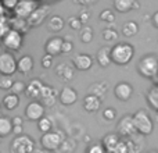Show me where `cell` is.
<instances>
[{"mask_svg":"<svg viewBox=\"0 0 158 153\" xmlns=\"http://www.w3.org/2000/svg\"><path fill=\"white\" fill-rule=\"evenodd\" d=\"M147 153H158V151H150V152H147Z\"/></svg>","mask_w":158,"mask_h":153,"instance_id":"cell-51","label":"cell"},{"mask_svg":"<svg viewBox=\"0 0 158 153\" xmlns=\"http://www.w3.org/2000/svg\"><path fill=\"white\" fill-rule=\"evenodd\" d=\"M22 43H24V35L15 29H10L7 35L3 38V46L11 52L19 50L22 47Z\"/></svg>","mask_w":158,"mask_h":153,"instance_id":"cell-9","label":"cell"},{"mask_svg":"<svg viewBox=\"0 0 158 153\" xmlns=\"http://www.w3.org/2000/svg\"><path fill=\"white\" fill-rule=\"evenodd\" d=\"M10 27L11 29H15L18 31V32L24 33L25 31L29 28V25H28V21L27 20H22V18H14V20H10Z\"/></svg>","mask_w":158,"mask_h":153,"instance_id":"cell-30","label":"cell"},{"mask_svg":"<svg viewBox=\"0 0 158 153\" xmlns=\"http://www.w3.org/2000/svg\"><path fill=\"white\" fill-rule=\"evenodd\" d=\"M151 22H153V25L156 28H158V11L153 14V17H151Z\"/></svg>","mask_w":158,"mask_h":153,"instance_id":"cell-47","label":"cell"},{"mask_svg":"<svg viewBox=\"0 0 158 153\" xmlns=\"http://www.w3.org/2000/svg\"><path fill=\"white\" fill-rule=\"evenodd\" d=\"M39 6H40V3L39 2H33V0H19L13 13H14V15H15L17 18L28 20Z\"/></svg>","mask_w":158,"mask_h":153,"instance_id":"cell-8","label":"cell"},{"mask_svg":"<svg viewBox=\"0 0 158 153\" xmlns=\"http://www.w3.org/2000/svg\"><path fill=\"white\" fill-rule=\"evenodd\" d=\"M63 45H64V39L60 36H53L44 45V52L46 55L50 56H58L60 53H63Z\"/></svg>","mask_w":158,"mask_h":153,"instance_id":"cell-14","label":"cell"},{"mask_svg":"<svg viewBox=\"0 0 158 153\" xmlns=\"http://www.w3.org/2000/svg\"><path fill=\"white\" fill-rule=\"evenodd\" d=\"M17 60L13 53L2 52L0 53V75L11 76L14 72H17Z\"/></svg>","mask_w":158,"mask_h":153,"instance_id":"cell-6","label":"cell"},{"mask_svg":"<svg viewBox=\"0 0 158 153\" xmlns=\"http://www.w3.org/2000/svg\"><path fill=\"white\" fill-rule=\"evenodd\" d=\"M79 20L82 21V24H86L87 21L90 20V11H87V10H82L81 11V14H79Z\"/></svg>","mask_w":158,"mask_h":153,"instance_id":"cell-43","label":"cell"},{"mask_svg":"<svg viewBox=\"0 0 158 153\" xmlns=\"http://www.w3.org/2000/svg\"><path fill=\"white\" fill-rule=\"evenodd\" d=\"M107 89H108V85L106 84V82H94V84H92L89 86V92L90 95H94L97 96V98H101V96H104L107 93Z\"/></svg>","mask_w":158,"mask_h":153,"instance_id":"cell-26","label":"cell"},{"mask_svg":"<svg viewBox=\"0 0 158 153\" xmlns=\"http://www.w3.org/2000/svg\"><path fill=\"white\" fill-rule=\"evenodd\" d=\"M4 11H6V8L3 7V3H0V17H2L3 14H4Z\"/></svg>","mask_w":158,"mask_h":153,"instance_id":"cell-50","label":"cell"},{"mask_svg":"<svg viewBox=\"0 0 158 153\" xmlns=\"http://www.w3.org/2000/svg\"><path fill=\"white\" fill-rule=\"evenodd\" d=\"M114 8L119 13H128L133 10V0H114Z\"/></svg>","mask_w":158,"mask_h":153,"instance_id":"cell-29","label":"cell"},{"mask_svg":"<svg viewBox=\"0 0 158 153\" xmlns=\"http://www.w3.org/2000/svg\"><path fill=\"white\" fill-rule=\"evenodd\" d=\"M139 32V25L135 21H128L122 25V35L126 38H132Z\"/></svg>","mask_w":158,"mask_h":153,"instance_id":"cell-28","label":"cell"},{"mask_svg":"<svg viewBox=\"0 0 158 153\" xmlns=\"http://www.w3.org/2000/svg\"><path fill=\"white\" fill-rule=\"evenodd\" d=\"M33 153H49V152L44 151L43 148H39V149H35V152H33Z\"/></svg>","mask_w":158,"mask_h":153,"instance_id":"cell-48","label":"cell"},{"mask_svg":"<svg viewBox=\"0 0 158 153\" xmlns=\"http://www.w3.org/2000/svg\"><path fill=\"white\" fill-rule=\"evenodd\" d=\"M100 20L104 22H108V24H112L115 21V14L111 8H106L100 13Z\"/></svg>","mask_w":158,"mask_h":153,"instance_id":"cell-33","label":"cell"},{"mask_svg":"<svg viewBox=\"0 0 158 153\" xmlns=\"http://www.w3.org/2000/svg\"><path fill=\"white\" fill-rule=\"evenodd\" d=\"M25 117L29 121H39L44 117V106L38 100H32L27 104L24 111Z\"/></svg>","mask_w":158,"mask_h":153,"instance_id":"cell-10","label":"cell"},{"mask_svg":"<svg viewBox=\"0 0 158 153\" xmlns=\"http://www.w3.org/2000/svg\"><path fill=\"white\" fill-rule=\"evenodd\" d=\"M111 153H115V152H111Z\"/></svg>","mask_w":158,"mask_h":153,"instance_id":"cell-52","label":"cell"},{"mask_svg":"<svg viewBox=\"0 0 158 153\" xmlns=\"http://www.w3.org/2000/svg\"><path fill=\"white\" fill-rule=\"evenodd\" d=\"M58 100L64 104V106H71V104L77 103L78 100V92L71 86H64L58 93Z\"/></svg>","mask_w":158,"mask_h":153,"instance_id":"cell-16","label":"cell"},{"mask_svg":"<svg viewBox=\"0 0 158 153\" xmlns=\"http://www.w3.org/2000/svg\"><path fill=\"white\" fill-rule=\"evenodd\" d=\"M117 132H118V135L125 137V138H131L133 135H136L137 131H136V127H135L133 116L125 114L123 117H121L117 124Z\"/></svg>","mask_w":158,"mask_h":153,"instance_id":"cell-7","label":"cell"},{"mask_svg":"<svg viewBox=\"0 0 158 153\" xmlns=\"http://www.w3.org/2000/svg\"><path fill=\"white\" fill-rule=\"evenodd\" d=\"M13 120L6 116H0V138H6L13 134Z\"/></svg>","mask_w":158,"mask_h":153,"instance_id":"cell-24","label":"cell"},{"mask_svg":"<svg viewBox=\"0 0 158 153\" xmlns=\"http://www.w3.org/2000/svg\"><path fill=\"white\" fill-rule=\"evenodd\" d=\"M53 60H54V57H53V56L44 55L43 57H42V60H40L42 67H43V68H50V67L53 66Z\"/></svg>","mask_w":158,"mask_h":153,"instance_id":"cell-41","label":"cell"},{"mask_svg":"<svg viewBox=\"0 0 158 153\" xmlns=\"http://www.w3.org/2000/svg\"><path fill=\"white\" fill-rule=\"evenodd\" d=\"M72 66L78 71H87L93 66V57L87 53H78L72 57Z\"/></svg>","mask_w":158,"mask_h":153,"instance_id":"cell-12","label":"cell"},{"mask_svg":"<svg viewBox=\"0 0 158 153\" xmlns=\"http://www.w3.org/2000/svg\"><path fill=\"white\" fill-rule=\"evenodd\" d=\"M65 27V21H64L63 17L60 15H52L49 17L46 22V28L50 31V32H61Z\"/></svg>","mask_w":158,"mask_h":153,"instance_id":"cell-22","label":"cell"},{"mask_svg":"<svg viewBox=\"0 0 158 153\" xmlns=\"http://www.w3.org/2000/svg\"><path fill=\"white\" fill-rule=\"evenodd\" d=\"M74 50V43L69 41H64L63 45V53H71Z\"/></svg>","mask_w":158,"mask_h":153,"instance_id":"cell-44","label":"cell"},{"mask_svg":"<svg viewBox=\"0 0 158 153\" xmlns=\"http://www.w3.org/2000/svg\"><path fill=\"white\" fill-rule=\"evenodd\" d=\"M128 148V153H140L143 149V142H137L136 141V135L128 138V139L123 141Z\"/></svg>","mask_w":158,"mask_h":153,"instance_id":"cell-27","label":"cell"},{"mask_svg":"<svg viewBox=\"0 0 158 153\" xmlns=\"http://www.w3.org/2000/svg\"><path fill=\"white\" fill-rule=\"evenodd\" d=\"M135 56V47L128 42H119L111 47V60L117 66H126Z\"/></svg>","mask_w":158,"mask_h":153,"instance_id":"cell-1","label":"cell"},{"mask_svg":"<svg viewBox=\"0 0 158 153\" xmlns=\"http://www.w3.org/2000/svg\"><path fill=\"white\" fill-rule=\"evenodd\" d=\"M13 134H15L17 137H18V135H24V127L22 125H15L13 128Z\"/></svg>","mask_w":158,"mask_h":153,"instance_id":"cell-45","label":"cell"},{"mask_svg":"<svg viewBox=\"0 0 158 153\" xmlns=\"http://www.w3.org/2000/svg\"><path fill=\"white\" fill-rule=\"evenodd\" d=\"M103 38L106 42H115L118 39V33L114 28H106L103 31Z\"/></svg>","mask_w":158,"mask_h":153,"instance_id":"cell-34","label":"cell"},{"mask_svg":"<svg viewBox=\"0 0 158 153\" xmlns=\"http://www.w3.org/2000/svg\"><path fill=\"white\" fill-rule=\"evenodd\" d=\"M13 85H14V81L11 76L0 75V89L2 90H11Z\"/></svg>","mask_w":158,"mask_h":153,"instance_id":"cell-35","label":"cell"},{"mask_svg":"<svg viewBox=\"0 0 158 153\" xmlns=\"http://www.w3.org/2000/svg\"><path fill=\"white\" fill-rule=\"evenodd\" d=\"M133 8H135V10L140 8V3H139V2H136V0H133Z\"/></svg>","mask_w":158,"mask_h":153,"instance_id":"cell-49","label":"cell"},{"mask_svg":"<svg viewBox=\"0 0 158 153\" xmlns=\"http://www.w3.org/2000/svg\"><path fill=\"white\" fill-rule=\"evenodd\" d=\"M44 84L40 81V79L35 78L27 85V89H25V95L27 98L32 99V100H36V99L42 98V90H43Z\"/></svg>","mask_w":158,"mask_h":153,"instance_id":"cell-15","label":"cell"},{"mask_svg":"<svg viewBox=\"0 0 158 153\" xmlns=\"http://www.w3.org/2000/svg\"><path fill=\"white\" fill-rule=\"evenodd\" d=\"M119 142H121V139H119V135L118 134H107L106 137L101 139V145L104 146L107 153L114 152L115 149L118 148Z\"/></svg>","mask_w":158,"mask_h":153,"instance_id":"cell-21","label":"cell"},{"mask_svg":"<svg viewBox=\"0 0 158 153\" xmlns=\"http://www.w3.org/2000/svg\"><path fill=\"white\" fill-rule=\"evenodd\" d=\"M35 67V61H33L32 56L29 55H24L17 60V70H18L21 74H29L31 71Z\"/></svg>","mask_w":158,"mask_h":153,"instance_id":"cell-17","label":"cell"},{"mask_svg":"<svg viewBox=\"0 0 158 153\" xmlns=\"http://www.w3.org/2000/svg\"><path fill=\"white\" fill-rule=\"evenodd\" d=\"M67 22H68L69 28L74 31H82V28H83V24H82V21L79 20V17H74V15L69 17Z\"/></svg>","mask_w":158,"mask_h":153,"instance_id":"cell-36","label":"cell"},{"mask_svg":"<svg viewBox=\"0 0 158 153\" xmlns=\"http://www.w3.org/2000/svg\"><path fill=\"white\" fill-rule=\"evenodd\" d=\"M49 10L50 7L47 4H40L35 11L32 13V15L27 20L29 28H36L39 25H42L44 21H46L47 15H49Z\"/></svg>","mask_w":158,"mask_h":153,"instance_id":"cell-11","label":"cell"},{"mask_svg":"<svg viewBox=\"0 0 158 153\" xmlns=\"http://www.w3.org/2000/svg\"><path fill=\"white\" fill-rule=\"evenodd\" d=\"M25 89H27V85L22 81H14V85L11 88V93H14V95H19L22 92L25 93Z\"/></svg>","mask_w":158,"mask_h":153,"instance_id":"cell-37","label":"cell"},{"mask_svg":"<svg viewBox=\"0 0 158 153\" xmlns=\"http://www.w3.org/2000/svg\"><path fill=\"white\" fill-rule=\"evenodd\" d=\"M65 134L60 129L57 131H50L47 134H43L40 137V145L47 152H57L61 148V145L65 141Z\"/></svg>","mask_w":158,"mask_h":153,"instance_id":"cell-3","label":"cell"},{"mask_svg":"<svg viewBox=\"0 0 158 153\" xmlns=\"http://www.w3.org/2000/svg\"><path fill=\"white\" fill-rule=\"evenodd\" d=\"M3 3V7L6 8V10H11L14 11V8L17 7V4H18V0H4Z\"/></svg>","mask_w":158,"mask_h":153,"instance_id":"cell-42","label":"cell"},{"mask_svg":"<svg viewBox=\"0 0 158 153\" xmlns=\"http://www.w3.org/2000/svg\"><path fill=\"white\" fill-rule=\"evenodd\" d=\"M81 41L83 42V43H90V42L93 41V29L89 27V25H86V27L82 28V31H81Z\"/></svg>","mask_w":158,"mask_h":153,"instance_id":"cell-32","label":"cell"},{"mask_svg":"<svg viewBox=\"0 0 158 153\" xmlns=\"http://www.w3.org/2000/svg\"><path fill=\"white\" fill-rule=\"evenodd\" d=\"M38 128H39V131H40L42 134H47V132H50L52 131V128H53L52 120H50L49 117H43L42 120L38 121Z\"/></svg>","mask_w":158,"mask_h":153,"instance_id":"cell-31","label":"cell"},{"mask_svg":"<svg viewBox=\"0 0 158 153\" xmlns=\"http://www.w3.org/2000/svg\"><path fill=\"white\" fill-rule=\"evenodd\" d=\"M103 118L107 121H114L117 118V111L112 107H107V109L103 110Z\"/></svg>","mask_w":158,"mask_h":153,"instance_id":"cell-38","label":"cell"},{"mask_svg":"<svg viewBox=\"0 0 158 153\" xmlns=\"http://www.w3.org/2000/svg\"><path fill=\"white\" fill-rule=\"evenodd\" d=\"M56 74L64 81H71L74 78V67H71L68 63H60L56 67Z\"/></svg>","mask_w":158,"mask_h":153,"instance_id":"cell-23","label":"cell"},{"mask_svg":"<svg viewBox=\"0 0 158 153\" xmlns=\"http://www.w3.org/2000/svg\"><path fill=\"white\" fill-rule=\"evenodd\" d=\"M96 61L100 67H108L112 63L111 60V47H100L97 50V55H96Z\"/></svg>","mask_w":158,"mask_h":153,"instance_id":"cell-20","label":"cell"},{"mask_svg":"<svg viewBox=\"0 0 158 153\" xmlns=\"http://www.w3.org/2000/svg\"><path fill=\"white\" fill-rule=\"evenodd\" d=\"M133 121H135V127H136L137 134L142 135V137L150 135L154 131L153 118H151V116L146 110H143V109L137 110L133 114Z\"/></svg>","mask_w":158,"mask_h":153,"instance_id":"cell-2","label":"cell"},{"mask_svg":"<svg viewBox=\"0 0 158 153\" xmlns=\"http://www.w3.org/2000/svg\"><path fill=\"white\" fill-rule=\"evenodd\" d=\"M82 106H83V109L86 110L87 113H94V111H97V110H100L101 99L89 93V95H86L83 98V103H82Z\"/></svg>","mask_w":158,"mask_h":153,"instance_id":"cell-18","label":"cell"},{"mask_svg":"<svg viewBox=\"0 0 158 153\" xmlns=\"http://www.w3.org/2000/svg\"><path fill=\"white\" fill-rule=\"evenodd\" d=\"M2 103H3V106H4L6 110H14V109H17L19 104V96L10 92L3 98Z\"/></svg>","mask_w":158,"mask_h":153,"instance_id":"cell-25","label":"cell"},{"mask_svg":"<svg viewBox=\"0 0 158 153\" xmlns=\"http://www.w3.org/2000/svg\"><path fill=\"white\" fill-rule=\"evenodd\" d=\"M13 120V125H22V123H24V120H22V117H19V116H15V117L11 118Z\"/></svg>","mask_w":158,"mask_h":153,"instance_id":"cell-46","label":"cell"},{"mask_svg":"<svg viewBox=\"0 0 158 153\" xmlns=\"http://www.w3.org/2000/svg\"><path fill=\"white\" fill-rule=\"evenodd\" d=\"M85 153H107V151L104 149V146L101 143H93L86 149Z\"/></svg>","mask_w":158,"mask_h":153,"instance_id":"cell-40","label":"cell"},{"mask_svg":"<svg viewBox=\"0 0 158 153\" xmlns=\"http://www.w3.org/2000/svg\"><path fill=\"white\" fill-rule=\"evenodd\" d=\"M42 100H43V106H54L56 102H57V92L53 86L50 85H44L43 90H42Z\"/></svg>","mask_w":158,"mask_h":153,"instance_id":"cell-19","label":"cell"},{"mask_svg":"<svg viewBox=\"0 0 158 153\" xmlns=\"http://www.w3.org/2000/svg\"><path fill=\"white\" fill-rule=\"evenodd\" d=\"M114 95L117 99H119L121 102H126L132 98L133 95V86H132L129 82H118L114 88Z\"/></svg>","mask_w":158,"mask_h":153,"instance_id":"cell-13","label":"cell"},{"mask_svg":"<svg viewBox=\"0 0 158 153\" xmlns=\"http://www.w3.org/2000/svg\"><path fill=\"white\" fill-rule=\"evenodd\" d=\"M11 29L10 24H8L7 21H6L4 18H0V39H3L6 35H7V32Z\"/></svg>","mask_w":158,"mask_h":153,"instance_id":"cell-39","label":"cell"},{"mask_svg":"<svg viewBox=\"0 0 158 153\" xmlns=\"http://www.w3.org/2000/svg\"><path fill=\"white\" fill-rule=\"evenodd\" d=\"M35 141L28 135H18L10 143V153H33Z\"/></svg>","mask_w":158,"mask_h":153,"instance_id":"cell-5","label":"cell"},{"mask_svg":"<svg viewBox=\"0 0 158 153\" xmlns=\"http://www.w3.org/2000/svg\"><path fill=\"white\" fill-rule=\"evenodd\" d=\"M137 72L144 78H154L158 74V57L156 55H146L137 63Z\"/></svg>","mask_w":158,"mask_h":153,"instance_id":"cell-4","label":"cell"}]
</instances>
